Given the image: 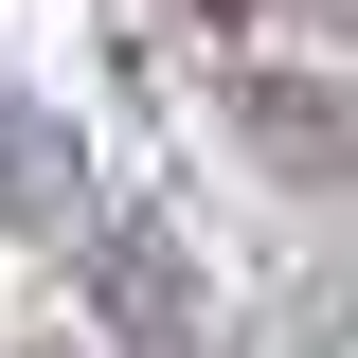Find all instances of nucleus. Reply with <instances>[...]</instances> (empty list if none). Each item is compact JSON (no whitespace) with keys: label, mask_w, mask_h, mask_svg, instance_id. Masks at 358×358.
<instances>
[{"label":"nucleus","mask_w":358,"mask_h":358,"mask_svg":"<svg viewBox=\"0 0 358 358\" xmlns=\"http://www.w3.org/2000/svg\"><path fill=\"white\" fill-rule=\"evenodd\" d=\"M90 305H108V341H126V358H215V305H197V268H179L143 215H108V233H90Z\"/></svg>","instance_id":"1"},{"label":"nucleus","mask_w":358,"mask_h":358,"mask_svg":"<svg viewBox=\"0 0 358 358\" xmlns=\"http://www.w3.org/2000/svg\"><path fill=\"white\" fill-rule=\"evenodd\" d=\"M233 108H251V126L287 143V179H341V108H322L305 72H233Z\"/></svg>","instance_id":"2"},{"label":"nucleus","mask_w":358,"mask_h":358,"mask_svg":"<svg viewBox=\"0 0 358 358\" xmlns=\"http://www.w3.org/2000/svg\"><path fill=\"white\" fill-rule=\"evenodd\" d=\"M0 233H54V143H36L18 90H0Z\"/></svg>","instance_id":"3"}]
</instances>
